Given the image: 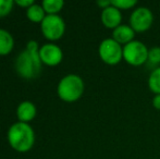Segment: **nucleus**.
<instances>
[{
  "label": "nucleus",
  "instance_id": "1",
  "mask_svg": "<svg viewBox=\"0 0 160 159\" xmlns=\"http://www.w3.org/2000/svg\"><path fill=\"white\" fill-rule=\"evenodd\" d=\"M15 70L24 79H35L42 70L39 48L36 40H30L15 61Z\"/></svg>",
  "mask_w": 160,
  "mask_h": 159
},
{
  "label": "nucleus",
  "instance_id": "2",
  "mask_svg": "<svg viewBox=\"0 0 160 159\" xmlns=\"http://www.w3.org/2000/svg\"><path fill=\"white\" fill-rule=\"evenodd\" d=\"M8 141L11 147L18 152L30 151L35 142V133L28 123L15 122L8 131Z\"/></svg>",
  "mask_w": 160,
  "mask_h": 159
},
{
  "label": "nucleus",
  "instance_id": "3",
  "mask_svg": "<svg viewBox=\"0 0 160 159\" xmlns=\"http://www.w3.org/2000/svg\"><path fill=\"white\" fill-rule=\"evenodd\" d=\"M84 81L78 74H68L58 84V96L67 102H76L84 93Z\"/></svg>",
  "mask_w": 160,
  "mask_h": 159
},
{
  "label": "nucleus",
  "instance_id": "4",
  "mask_svg": "<svg viewBox=\"0 0 160 159\" xmlns=\"http://www.w3.org/2000/svg\"><path fill=\"white\" fill-rule=\"evenodd\" d=\"M148 51L143 42L134 39L123 46V60L132 67H141L148 61Z\"/></svg>",
  "mask_w": 160,
  "mask_h": 159
},
{
  "label": "nucleus",
  "instance_id": "5",
  "mask_svg": "<svg viewBox=\"0 0 160 159\" xmlns=\"http://www.w3.org/2000/svg\"><path fill=\"white\" fill-rule=\"evenodd\" d=\"M99 58L108 66H116L123 60V46L113 38H105L98 47Z\"/></svg>",
  "mask_w": 160,
  "mask_h": 159
},
{
  "label": "nucleus",
  "instance_id": "6",
  "mask_svg": "<svg viewBox=\"0 0 160 159\" xmlns=\"http://www.w3.org/2000/svg\"><path fill=\"white\" fill-rule=\"evenodd\" d=\"M154 22V14L147 7H137L133 10L128 20V25L135 33H144L148 31Z\"/></svg>",
  "mask_w": 160,
  "mask_h": 159
},
{
  "label": "nucleus",
  "instance_id": "7",
  "mask_svg": "<svg viewBox=\"0 0 160 159\" xmlns=\"http://www.w3.org/2000/svg\"><path fill=\"white\" fill-rule=\"evenodd\" d=\"M40 28L47 39L57 40L63 36L65 32V23L60 15L47 14L42 20Z\"/></svg>",
  "mask_w": 160,
  "mask_h": 159
},
{
  "label": "nucleus",
  "instance_id": "8",
  "mask_svg": "<svg viewBox=\"0 0 160 159\" xmlns=\"http://www.w3.org/2000/svg\"><path fill=\"white\" fill-rule=\"evenodd\" d=\"M39 57L42 63L47 66H57L62 61V49L56 44H45L39 48Z\"/></svg>",
  "mask_w": 160,
  "mask_h": 159
},
{
  "label": "nucleus",
  "instance_id": "9",
  "mask_svg": "<svg viewBox=\"0 0 160 159\" xmlns=\"http://www.w3.org/2000/svg\"><path fill=\"white\" fill-rule=\"evenodd\" d=\"M100 20L106 28L113 31L114 28H117L119 25L122 24L121 23L122 22V13L118 8L111 4L101 11Z\"/></svg>",
  "mask_w": 160,
  "mask_h": 159
},
{
  "label": "nucleus",
  "instance_id": "10",
  "mask_svg": "<svg viewBox=\"0 0 160 159\" xmlns=\"http://www.w3.org/2000/svg\"><path fill=\"white\" fill-rule=\"evenodd\" d=\"M136 33L133 31V28L128 24H121L117 28L112 31V38L119 42L122 46H125L128 42H133Z\"/></svg>",
  "mask_w": 160,
  "mask_h": 159
},
{
  "label": "nucleus",
  "instance_id": "11",
  "mask_svg": "<svg viewBox=\"0 0 160 159\" xmlns=\"http://www.w3.org/2000/svg\"><path fill=\"white\" fill-rule=\"evenodd\" d=\"M17 116L20 122H25L28 123V121L33 120L36 116V107L32 102H22L21 104L18 106L17 109Z\"/></svg>",
  "mask_w": 160,
  "mask_h": 159
},
{
  "label": "nucleus",
  "instance_id": "12",
  "mask_svg": "<svg viewBox=\"0 0 160 159\" xmlns=\"http://www.w3.org/2000/svg\"><path fill=\"white\" fill-rule=\"evenodd\" d=\"M14 46V39L8 31L0 28V56L8 55Z\"/></svg>",
  "mask_w": 160,
  "mask_h": 159
},
{
  "label": "nucleus",
  "instance_id": "13",
  "mask_svg": "<svg viewBox=\"0 0 160 159\" xmlns=\"http://www.w3.org/2000/svg\"><path fill=\"white\" fill-rule=\"evenodd\" d=\"M26 15H28V20L32 22H40L42 23V20L45 19V10L42 8V6L40 4L34 3L33 6H31L30 8L26 9Z\"/></svg>",
  "mask_w": 160,
  "mask_h": 159
},
{
  "label": "nucleus",
  "instance_id": "14",
  "mask_svg": "<svg viewBox=\"0 0 160 159\" xmlns=\"http://www.w3.org/2000/svg\"><path fill=\"white\" fill-rule=\"evenodd\" d=\"M148 88L155 95L160 94V67L154 69L148 77Z\"/></svg>",
  "mask_w": 160,
  "mask_h": 159
},
{
  "label": "nucleus",
  "instance_id": "15",
  "mask_svg": "<svg viewBox=\"0 0 160 159\" xmlns=\"http://www.w3.org/2000/svg\"><path fill=\"white\" fill-rule=\"evenodd\" d=\"M45 12L48 14H57L64 6L63 0H44L42 2Z\"/></svg>",
  "mask_w": 160,
  "mask_h": 159
},
{
  "label": "nucleus",
  "instance_id": "16",
  "mask_svg": "<svg viewBox=\"0 0 160 159\" xmlns=\"http://www.w3.org/2000/svg\"><path fill=\"white\" fill-rule=\"evenodd\" d=\"M111 4L118 8L119 10H130V9H135L137 4L136 0H113L111 1Z\"/></svg>",
  "mask_w": 160,
  "mask_h": 159
},
{
  "label": "nucleus",
  "instance_id": "17",
  "mask_svg": "<svg viewBox=\"0 0 160 159\" xmlns=\"http://www.w3.org/2000/svg\"><path fill=\"white\" fill-rule=\"evenodd\" d=\"M14 1L12 0H0V17L8 15L13 8Z\"/></svg>",
  "mask_w": 160,
  "mask_h": 159
},
{
  "label": "nucleus",
  "instance_id": "18",
  "mask_svg": "<svg viewBox=\"0 0 160 159\" xmlns=\"http://www.w3.org/2000/svg\"><path fill=\"white\" fill-rule=\"evenodd\" d=\"M148 62L152 64L160 63V47H152L148 51Z\"/></svg>",
  "mask_w": 160,
  "mask_h": 159
},
{
  "label": "nucleus",
  "instance_id": "19",
  "mask_svg": "<svg viewBox=\"0 0 160 159\" xmlns=\"http://www.w3.org/2000/svg\"><path fill=\"white\" fill-rule=\"evenodd\" d=\"M15 3L28 9V8H30L31 6H33L35 2H34V0H15Z\"/></svg>",
  "mask_w": 160,
  "mask_h": 159
},
{
  "label": "nucleus",
  "instance_id": "20",
  "mask_svg": "<svg viewBox=\"0 0 160 159\" xmlns=\"http://www.w3.org/2000/svg\"><path fill=\"white\" fill-rule=\"evenodd\" d=\"M152 104V106H154L155 109H157V110H160V94L154 96Z\"/></svg>",
  "mask_w": 160,
  "mask_h": 159
},
{
  "label": "nucleus",
  "instance_id": "21",
  "mask_svg": "<svg viewBox=\"0 0 160 159\" xmlns=\"http://www.w3.org/2000/svg\"><path fill=\"white\" fill-rule=\"evenodd\" d=\"M97 6L103 10V9H106V8H108L109 6H111V1H107V0H100V1H97Z\"/></svg>",
  "mask_w": 160,
  "mask_h": 159
}]
</instances>
